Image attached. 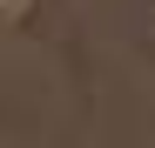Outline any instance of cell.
<instances>
[{"mask_svg": "<svg viewBox=\"0 0 155 148\" xmlns=\"http://www.w3.org/2000/svg\"><path fill=\"white\" fill-rule=\"evenodd\" d=\"M20 14H34V0H0V27H14Z\"/></svg>", "mask_w": 155, "mask_h": 148, "instance_id": "cell-1", "label": "cell"}]
</instances>
